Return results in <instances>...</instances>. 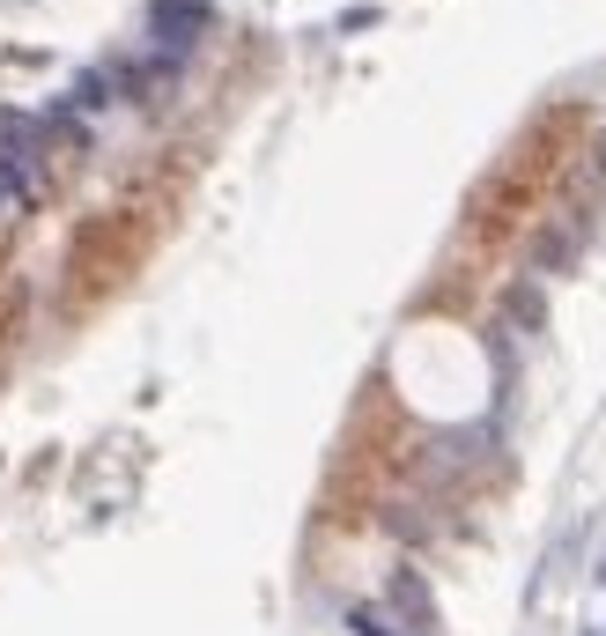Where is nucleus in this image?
Returning a JSON list of instances; mask_svg holds the SVG:
<instances>
[{"label": "nucleus", "instance_id": "2", "mask_svg": "<svg viewBox=\"0 0 606 636\" xmlns=\"http://www.w3.org/2000/svg\"><path fill=\"white\" fill-rule=\"evenodd\" d=\"M119 89H111V67H82L74 74V89H67V111H104Z\"/></svg>", "mask_w": 606, "mask_h": 636}, {"label": "nucleus", "instance_id": "3", "mask_svg": "<svg viewBox=\"0 0 606 636\" xmlns=\"http://www.w3.org/2000/svg\"><path fill=\"white\" fill-rule=\"evenodd\" d=\"M348 629H355V636H392V622H377L370 607H355V614H348Z\"/></svg>", "mask_w": 606, "mask_h": 636}, {"label": "nucleus", "instance_id": "1", "mask_svg": "<svg viewBox=\"0 0 606 636\" xmlns=\"http://www.w3.org/2000/svg\"><path fill=\"white\" fill-rule=\"evenodd\" d=\"M207 23H215L207 0H148V37L170 45V52H185L193 37H207Z\"/></svg>", "mask_w": 606, "mask_h": 636}]
</instances>
